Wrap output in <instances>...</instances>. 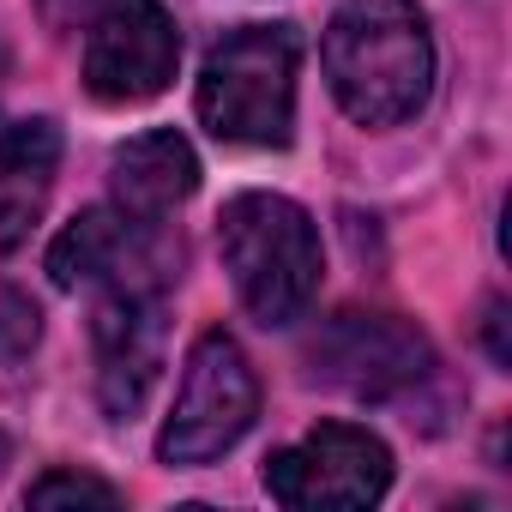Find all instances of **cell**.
Masks as SVG:
<instances>
[{"label": "cell", "instance_id": "obj_1", "mask_svg": "<svg viewBox=\"0 0 512 512\" xmlns=\"http://www.w3.org/2000/svg\"><path fill=\"white\" fill-rule=\"evenodd\" d=\"M320 61L338 109L362 127H398L434 91V37L416 0H338Z\"/></svg>", "mask_w": 512, "mask_h": 512}, {"label": "cell", "instance_id": "obj_2", "mask_svg": "<svg viewBox=\"0 0 512 512\" xmlns=\"http://www.w3.org/2000/svg\"><path fill=\"white\" fill-rule=\"evenodd\" d=\"M217 247L241 308L260 326H296L320 296V229L284 193H235L217 217Z\"/></svg>", "mask_w": 512, "mask_h": 512}, {"label": "cell", "instance_id": "obj_3", "mask_svg": "<svg viewBox=\"0 0 512 512\" xmlns=\"http://www.w3.org/2000/svg\"><path fill=\"white\" fill-rule=\"evenodd\" d=\"M296 25H241L229 31L199 73V121L223 145L272 151L296 133Z\"/></svg>", "mask_w": 512, "mask_h": 512}, {"label": "cell", "instance_id": "obj_4", "mask_svg": "<svg viewBox=\"0 0 512 512\" xmlns=\"http://www.w3.org/2000/svg\"><path fill=\"white\" fill-rule=\"evenodd\" d=\"M253 416H260L253 362L223 326H211V332H199V344L181 368V392H175V410L157 434V458L181 464V470L211 464L253 428Z\"/></svg>", "mask_w": 512, "mask_h": 512}, {"label": "cell", "instance_id": "obj_5", "mask_svg": "<svg viewBox=\"0 0 512 512\" xmlns=\"http://www.w3.org/2000/svg\"><path fill=\"white\" fill-rule=\"evenodd\" d=\"M73 31H85L79 67L97 103H151L181 67V31L163 13V0H85Z\"/></svg>", "mask_w": 512, "mask_h": 512}, {"label": "cell", "instance_id": "obj_6", "mask_svg": "<svg viewBox=\"0 0 512 512\" xmlns=\"http://www.w3.org/2000/svg\"><path fill=\"white\" fill-rule=\"evenodd\" d=\"M49 278L61 290H169L181 278V241L121 205H91L55 235Z\"/></svg>", "mask_w": 512, "mask_h": 512}, {"label": "cell", "instance_id": "obj_7", "mask_svg": "<svg viewBox=\"0 0 512 512\" xmlns=\"http://www.w3.org/2000/svg\"><path fill=\"white\" fill-rule=\"evenodd\" d=\"M308 368H314L320 386H338L350 398L380 404V398H398V392H410V386H422L434 374V344L404 314L344 308L314 332Z\"/></svg>", "mask_w": 512, "mask_h": 512}, {"label": "cell", "instance_id": "obj_8", "mask_svg": "<svg viewBox=\"0 0 512 512\" xmlns=\"http://www.w3.org/2000/svg\"><path fill=\"white\" fill-rule=\"evenodd\" d=\"M266 488L290 512H362L392 488V446L356 422H320L266 458Z\"/></svg>", "mask_w": 512, "mask_h": 512}, {"label": "cell", "instance_id": "obj_9", "mask_svg": "<svg viewBox=\"0 0 512 512\" xmlns=\"http://www.w3.org/2000/svg\"><path fill=\"white\" fill-rule=\"evenodd\" d=\"M91 350H97V404L109 422H133L163 368V290H97Z\"/></svg>", "mask_w": 512, "mask_h": 512}, {"label": "cell", "instance_id": "obj_10", "mask_svg": "<svg viewBox=\"0 0 512 512\" xmlns=\"http://www.w3.org/2000/svg\"><path fill=\"white\" fill-rule=\"evenodd\" d=\"M199 187V157L193 145L175 133V127H157V133H139L115 151L109 163V193L127 217H145V223H169L175 205H187Z\"/></svg>", "mask_w": 512, "mask_h": 512}, {"label": "cell", "instance_id": "obj_11", "mask_svg": "<svg viewBox=\"0 0 512 512\" xmlns=\"http://www.w3.org/2000/svg\"><path fill=\"white\" fill-rule=\"evenodd\" d=\"M61 169V127L55 121H7L0 127V253H13L49 211Z\"/></svg>", "mask_w": 512, "mask_h": 512}, {"label": "cell", "instance_id": "obj_12", "mask_svg": "<svg viewBox=\"0 0 512 512\" xmlns=\"http://www.w3.org/2000/svg\"><path fill=\"white\" fill-rule=\"evenodd\" d=\"M25 500L31 506H121V488L85 470H49L25 488Z\"/></svg>", "mask_w": 512, "mask_h": 512}, {"label": "cell", "instance_id": "obj_13", "mask_svg": "<svg viewBox=\"0 0 512 512\" xmlns=\"http://www.w3.org/2000/svg\"><path fill=\"white\" fill-rule=\"evenodd\" d=\"M31 350H37V308L13 284H0V368H19Z\"/></svg>", "mask_w": 512, "mask_h": 512}, {"label": "cell", "instance_id": "obj_14", "mask_svg": "<svg viewBox=\"0 0 512 512\" xmlns=\"http://www.w3.org/2000/svg\"><path fill=\"white\" fill-rule=\"evenodd\" d=\"M500 314H506V308H500V302H488V356H494V362H506V338H500Z\"/></svg>", "mask_w": 512, "mask_h": 512}]
</instances>
